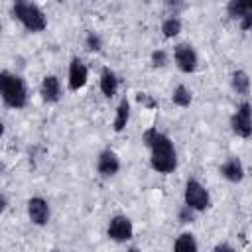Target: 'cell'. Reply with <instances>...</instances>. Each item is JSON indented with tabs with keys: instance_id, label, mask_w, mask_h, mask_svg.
<instances>
[{
	"instance_id": "7402d4cb",
	"label": "cell",
	"mask_w": 252,
	"mask_h": 252,
	"mask_svg": "<svg viewBox=\"0 0 252 252\" xmlns=\"http://www.w3.org/2000/svg\"><path fill=\"white\" fill-rule=\"evenodd\" d=\"M195 217H197V211H193V209L187 207V205H181L179 211H177V219H179V222H183V224H191V222L195 220Z\"/></svg>"
},
{
	"instance_id": "9c48e42d",
	"label": "cell",
	"mask_w": 252,
	"mask_h": 252,
	"mask_svg": "<svg viewBox=\"0 0 252 252\" xmlns=\"http://www.w3.org/2000/svg\"><path fill=\"white\" fill-rule=\"evenodd\" d=\"M89 83V67L81 57H71L67 69V87L69 91H81Z\"/></svg>"
},
{
	"instance_id": "ac0fdd59",
	"label": "cell",
	"mask_w": 252,
	"mask_h": 252,
	"mask_svg": "<svg viewBox=\"0 0 252 252\" xmlns=\"http://www.w3.org/2000/svg\"><path fill=\"white\" fill-rule=\"evenodd\" d=\"M173 252H199V244L193 232H181L173 242Z\"/></svg>"
},
{
	"instance_id": "8992f818",
	"label": "cell",
	"mask_w": 252,
	"mask_h": 252,
	"mask_svg": "<svg viewBox=\"0 0 252 252\" xmlns=\"http://www.w3.org/2000/svg\"><path fill=\"white\" fill-rule=\"evenodd\" d=\"M173 61H175V67L185 75L195 73L199 67V55H197L195 47L187 41H181L173 47Z\"/></svg>"
},
{
	"instance_id": "5bb4252c",
	"label": "cell",
	"mask_w": 252,
	"mask_h": 252,
	"mask_svg": "<svg viewBox=\"0 0 252 252\" xmlns=\"http://www.w3.org/2000/svg\"><path fill=\"white\" fill-rule=\"evenodd\" d=\"M130 122V100L126 96L120 98V102L116 104V110H114V120H112V130L114 132H124L126 126Z\"/></svg>"
},
{
	"instance_id": "4fadbf2b",
	"label": "cell",
	"mask_w": 252,
	"mask_h": 252,
	"mask_svg": "<svg viewBox=\"0 0 252 252\" xmlns=\"http://www.w3.org/2000/svg\"><path fill=\"white\" fill-rule=\"evenodd\" d=\"M118 87H120L118 75H116L110 67H102L100 77H98V89H100V93H102L106 98H112V96H116Z\"/></svg>"
},
{
	"instance_id": "9a60e30c",
	"label": "cell",
	"mask_w": 252,
	"mask_h": 252,
	"mask_svg": "<svg viewBox=\"0 0 252 252\" xmlns=\"http://www.w3.org/2000/svg\"><path fill=\"white\" fill-rule=\"evenodd\" d=\"M230 89L240 94V96H246L250 94V89H252V83H250V75L244 71V69H236L230 73Z\"/></svg>"
},
{
	"instance_id": "e0dca14e",
	"label": "cell",
	"mask_w": 252,
	"mask_h": 252,
	"mask_svg": "<svg viewBox=\"0 0 252 252\" xmlns=\"http://www.w3.org/2000/svg\"><path fill=\"white\" fill-rule=\"evenodd\" d=\"M161 35L163 37H167V39H173V37H177L179 33H181V30H183V22H181V18L179 16H167V18H163L161 20Z\"/></svg>"
},
{
	"instance_id": "5b68a950",
	"label": "cell",
	"mask_w": 252,
	"mask_h": 252,
	"mask_svg": "<svg viewBox=\"0 0 252 252\" xmlns=\"http://www.w3.org/2000/svg\"><path fill=\"white\" fill-rule=\"evenodd\" d=\"M228 124H230V130L234 136L244 138V140L250 138L252 136V102L242 100L236 106V110L230 114Z\"/></svg>"
},
{
	"instance_id": "83f0119b",
	"label": "cell",
	"mask_w": 252,
	"mask_h": 252,
	"mask_svg": "<svg viewBox=\"0 0 252 252\" xmlns=\"http://www.w3.org/2000/svg\"><path fill=\"white\" fill-rule=\"evenodd\" d=\"M126 252H142V250H140V248H136V246H130Z\"/></svg>"
},
{
	"instance_id": "6da1fadb",
	"label": "cell",
	"mask_w": 252,
	"mask_h": 252,
	"mask_svg": "<svg viewBox=\"0 0 252 252\" xmlns=\"http://www.w3.org/2000/svg\"><path fill=\"white\" fill-rule=\"evenodd\" d=\"M150 165L154 171L161 175H169L177 169V152L175 144L167 134H159L158 140L150 148Z\"/></svg>"
},
{
	"instance_id": "d6986e66",
	"label": "cell",
	"mask_w": 252,
	"mask_h": 252,
	"mask_svg": "<svg viewBox=\"0 0 252 252\" xmlns=\"http://www.w3.org/2000/svg\"><path fill=\"white\" fill-rule=\"evenodd\" d=\"M171 102L175 104V106H179V108H189L191 106V102H193V93H191V89L187 87V85H177L173 91H171Z\"/></svg>"
},
{
	"instance_id": "30bf717a",
	"label": "cell",
	"mask_w": 252,
	"mask_h": 252,
	"mask_svg": "<svg viewBox=\"0 0 252 252\" xmlns=\"http://www.w3.org/2000/svg\"><path fill=\"white\" fill-rule=\"evenodd\" d=\"M96 171L100 177H114L120 171V158L114 150L104 148L96 158Z\"/></svg>"
},
{
	"instance_id": "2e32d148",
	"label": "cell",
	"mask_w": 252,
	"mask_h": 252,
	"mask_svg": "<svg viewBox=\"0 0 252 252\" xmlns=\"http://www.w3.org/2000/svg\"><path fill=\"white\" fill-rule=\"evenodd\" d=\"M248 14H252V0H230L226 4V16L234 22H240Z\"/></svg>"
},
{
	"instance_id": "44dd1931",
	"label": "cell",
	"mask_w": 252,
	"mask_h": 252,
	"mask_svg": "<svg viewBox=\"0 0 252 252\" xmlns=\"http://www.w3.org/2000/svg\"><path fill=\"white\" fill-rule=\"evenodd\" d=\"M85 47H87L91 53H98V51L102 49V37H100L96 32L89 30V32L85 33Z\"/></svg>"
},
{
	"instance_id": "603a6c76",
	"label": "cell",
	"mask_w": 252,
	"mask_h": 252,
	"mask_svg": "<svg viewBox=\"0 0 252 252\" xmlns=\"http://www.w3.org/2000/svg\"><path fill=\"white\" fill-rule=\"evenodd\" d=\"M159 134H161V132H159L156 126H150V128H146V130L142 132V144H144V146L150 150V148H152V144L158 140V136H159Z\"/></svg>"
},
{
	"instance_id": "cb8c5ba5",
	"label": "cell",
	"mask_w": 252,
	"mask_h": 252,
	"mask_svg": "<svg viewBox=\"0 0 252 252\" xmlns=\"http://www.w3.org/2000/svg\"><path fill=\"white\" fill-rule=\"evenodd\" d=\"M136 100L142 104V106H146V108H158V100L152 96V94H148V93H136Z\"/></svg>"
},
{
	"instance_id": "8fae6325",
	"label": "cell",
	"mask_w": 252,
	"mask_h": 252,
	"mask_svg": "<svg viewBox=\"0 0 252 252\" xmlns=\"http://www.w3.org/2000/svg\"><path fill=\"white\" fill-rule=\"evenodd\" d=\"M39 94H41V100L47 104L59 102L63 96V87H61L59 77L57 75H45L41 79V85H39Z\"/></svg>"
},
{
	"instance_id": "277c9868",
	"label": "cell",
	"mask_w": 252,
	"mask_h": 252,
	"mask_svg": "<svg viewBox=\"0 0 252 252\" xmlns=\"http://www.w3.org/2000/svg\"><path fill=\"white\" fill-rule=\"evenodd\" d=\"M211 193L209 189L195 177H189L183 187V205L191 207L197 213H205L211 207Z\"/></svg>"
},
{
	"instance_id": "ffe728a7",
	"label": "cell",
	"mask_w": 252,
	"mask_h": 252,
	"mask_svg": "<svg viewBox=\"0 0 252 252\" xmlns=\"http://www.w3.org/2000/svg\"><path fill=\"white\" fill-rule=\"evenodd\" d=\"M169 63V53L165 51V49H154L152 53H150V65L154 67V69H163L165 65Z\"/></svg>"
},
{
	"instance_id": "7a4b0ae2",
	"label": "cell",
	"mask_w": 252,
	"mask_h": 252,
	"mask_svg": "<svg viewBox=\"0 0 252 252\" xmlns=\"http://www.w3.org/2000/svg\"><path fill=\"white\" fill-rule=\"evenodd\" d=\"M0 94L8 108L22 110L28 104V85L22 75L4 69L0 73Z\"/></svg>"
},
{
	"instance_id": "d4e9b609",
	"label": "cell",
	"mask_w": 252,
	"mask_h": 252,
	"mask_svg": "<svg viewBox=\"0 0 252 252\" xmlns=\"http://www.w3.org/2000/svg\"><path fill=\"white\" fill-rule=\"evenodd\" d=\"M211 252H236V248L232 244H228V242H217Z\"/></svg>"
},
{
	"instance_id": "484cf974",
	"label": "cell",
	"mask_w": 252,
	"mask_h": 252,
	"mask_svg": "<svg viewBox=\"0 0 252 252\" xmlns=\"http://www.w3.org/2000/svg\"><path fill=\"white\" fill-rule=\"evenodd\" d=\"M238 28H240L242 32H252V14L244 16V18L238 22Z\"/></svg>"
},
{
	"instance_id": "ba28073f",
	"label": "cell",
	"mask_w": 252,
	"mask_h": 252,
	"mask_svg": "<svg viewBox=\"0 0 252 252\" xmlns=\"http://www.w3.org/2000/svg\"><path fill=\"white\" fill-rule=\"evenodd\" d=\"M26 213H28L30 222L35 224V226H45L51 219V207H49L47 199H43L39 195H33V197L28 199Z\"/></svg>"
},
{
	"instance_id": "3957f363",
	"label": "cell",
	"mask_w": 252,
	"mask_h": 252,
	"mask_svg": "<svg viewBox=\"0 0 252 252\" xmlns=\"http://www.w3.org/2000/svg\"><path fill=\"white\" fill-rule=\"evenodd\" d=\"M12 16H14V20H18L24 26V30H28L32 33H39L47 28V16L35 2H26V0L14 2Z\"/></svg>"
},
{
	"instance_id": "f1b7e54d",
	"label": "cell",
	"mask_w": 252,
	"mask_h": 252,
	"mask_svg": "<svg viewBox=\"0 0 252 252\" xmlns=\"http://www.w3.org/2000/svg\"><path fill=\"white\" fill-rule=\"evenodd\" d=\"M53 252H59V250H53Z\"/></svg>"
},
{
	"instance_id": "7c38bea8",
	"label": "cell",
	"mask_w": 252,
	"mask_h": 252,
	"mask_svg": "<svg viewBox=\"0 0 252 252\" xmlns=\"http://www.w3.org/2000/svg\"><path fill=\"white\" fill-rule=\"evenodd\" d=\"M219 173H220V177L226 179L228 183H240V181L244 179V173H246V171H244V163L240 161L238 156H228V158L220 163Z\"/></svg>"
},
{
	"instance_id": "4316f807",
	"label": "cell",
	"mask_w": 252,
	"mask_h": 252,
	"mask_svg": "<svg viewBox=\"0 0 252 252\" xmlns=\"http://www.w3.org/2000/svg\"><path fill=\"white\" fill-rule=\"evenodd\" d=\"M6 209H8V197H6V193H2L0 195V211L6 213Z\"/></svg>"
},
{
	"instance_id": "52a82bcc",
	"label": "cell",
	"mask_w": 252,
	"mask_h": 252,
	"mask_svg": "<svg viewBox=\"0 0 252 252\" xmlns=\"http://www.w3.org/2000/svg\"><path fill=\"white\" fill-rule=\"evenodd\" d=\"M106 236L112 242H118V244L130 242L132 236H134V224H132L130 217H126V215H114V217H110V220L106 224Z\"/></svg>"
}]
</instances>
